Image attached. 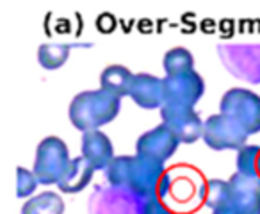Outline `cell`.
Listing matches in <instances>:
<instances>
[{"instance_id": "cell-3", "label": "cell", "mask_w": 260, "mask_h": 214, "mask_svg": "<svg viewBox=\"0 0 260 214\" xmlns=\"http://www.w3.org/2000/svg\"><path fill=\"white\" fill-rule=\"evenodd\" d=\"M68 145L57 136H47L36 146L34 168L40 184H57L70 164Z\"/></svg>"}, {"instance_id": "cell-2", "label": "cell", "mask_w": 260, "mask_h": 214, "mask_svg": "<svg viewBox=\"0 0 260 214\" xmlns=\"http://www.w3.org/2000/svg\"><path fill=\"white\" fill-rule=\"evenodd\" d=\"M121 107V98L112 97L104 89L82 91L70 102L68 118L80 132L100 131V127L114 121Z\"/></svg>"}, {"instance_id": "cell-10", "label": "cell", "mask_w": 260, "mask_h": 214, "mask_svg": "<svg viewBox=\"0 0 260 214\" xmlns=\"http://www.w3.org/2000/svg\"><path fill=\"white\" fill-rule=\"evenodd\" d=\"M162 82L166 104L194 107L205 93L203 77L196 70H189V72L177 73V75H166Z\"/></svg>"}, {"instance_id": "cell-11", "label": "cell", "mask_w": 260, "mask_h": 214, "mask_svg": "<svg viewBox=\"0 0 260 214\" xmlns=\"http://www.w3.org/2000/svg\"><path fill=\"white\" fill-rule=\"evenodd\" d=\"M178 145H180V141L177 136L166 125L160 124L139 136L138 143H136V154L164 164L177 152Z\"/></svg>"}, {"instance_id": "cell-20", "label": "cell", "mask_w": 260, "mask_h": 214, "mask_svg": "<svg viewBox=\"0 0 260 214\" xmlns=\"http://www.w3.org/2000/svg\"><path fill=\"white\" fill-rule=\"evenodd\" d=\"M237 171L248 177H260V146L246 145L237 150Z\"/></svg>"}, {"instance_id": "cell-16", "label": "cell", "mask_w": 260, "mask_h": 214, "mask_svg": "<svg viewBox=\"0 0 260 214\" xmlns=\"http://www.w3.org/2000/svg\"><path fill=\"white\" fill-rule=\"evenodd\" d=\"M64 200L54 191H45L36 196H30L22 205V214H62Z\"/></svg>"}, {"instance_id": "cell-15", "label": "cell", "mask_w": 260, "mask_h": 214, "mask_svg": "<svg viewBox=\"0 0 260 214\" xmlns=\"http://www.w3.org/2000/svg\"><path fill=\"white\" fill-rule=\"evenodd\" d=\"M136 73L130 72L123 65H109L100 73V89L107 91L112 97H126L130 93V86L134 80Z\"/></svg>"}, {"instance_id": "cell-19", "label": "cell", "mask_w": 260, "mask_h": 214, "mask_svg": "<svg viewBox=\"0 0 260 214\" xmlns=\"http://www.w3.org/2000/svg\"><path fill=\"white\" fill-rule=\"evenodd\" d=\"M205 203L212 209V212H226L228 207V180L212 178L207 182Z\"/></svg>"}, {"instance_id": "cell-5", "label": "cell", "mask_w": 260, "mask_h": 214, "mask_svg": "<svg viewBox=\"0 0 260 214\" xmlns=\"http://www.w3.org/2000/svg\"><path fill=\"white\" fill-rule=\"evenodd\" d=\"M217 55L234 77L251 84L260 82V43H221Z\"/></svg>"}, {"instance_id": "cell-17", "label": "cell", "mask_w": 260, "mask_h": 214, "mask_svg": "<svg viewBox=\"0 0 260 214\" xmlns=\"http://www.w3.org/2000/svg\"><path fill=\"white\" fill-rule=\"evenodd\" d=\"M72 47L66 43H43L38 47V63L45 70H59L68 61Z\"/></svg>"}, {"instance_id": "cell-13", "label": "cell", "mask_w": 260, "mask_h": 214, "mask_svg": "<svg viewBox=\"0 0 260 214\" xmlns=\"http://www.w3.org/2000/svg\"><path fill=\"white\" fill-rule=\"evenodd\" d=\"M80 150H82V157H86L93 164L94 170H107L109 164L114 161V146L107 134H104L102 131L84 132Z\"/></svg>"}, {"instance_id": "cell-22", "label": "cell", "mask_w": 260, "mask_h": 214, "mask_svg": "<svg viewBox=\"0 0 260 214\" xmlns=\"http://www.w3.org/2000/svg\"><path fill=\"white\" fill-rule=\"evenodd\" d=\"M145 214H175V212L162 202V198L152 196V198H146Z\"/></svg>"}, {"instance_id": "cell-6", "label": "cell", "mask_w": 260, "mask_h": 214, "mask_svg": "<svg viewBox=\"0 0 260 214\" xmlns=\"http://www.w3.org/2000/svg\"><path fill=\"white\" fill-rule=\"evenodd\" d=\"M146 198L126 188L98 186L89 198V214H145Z\"/></svg>"}, {"instance_id": "cell-4", "label": "cell", "mask_w": 260, "mask_h": 214, "mask_svg": "<svg viewBox=\"0 0 260 214\" xmlns=\"http://www.w3.org/2000/svg\"><path fill=\"white\" fill-rule=\"evenodd\" d=\"M219 113L234 118L251 136L260 132V95L246 87H232L221 97Z\"/></svg>"}, {"instance_id": "cell-7", "label": "cell", "mask_w": 260, "mask_h": 214, "mask_svg": "<svg viewBox=\"0 0 260 214\" xmlns=\"http://www.w3.org/2000/svg\"><path fill=\"white\" fill-rule=\"evenodd\" d=\"M202 139L212 150H241L246 146L248 134L246 131L234 120L223 113L210 114L203 124Z\"/></svg>"}, {"instance_id": "cell-1", "label": "cell", "mask_w": 260, "mask_h": 214, "mask_svg": "<svg viewBox=\"0 0 260 214\" xmlns=\"http://www.w3.org/2000/svg\"><path fill=\"white\" fill-rule=\"evenodd\" d=\"M109 184L126 188L143 198H162L171 188L162 163L141 156H118L105 170Z\"/></svg>"}, {"instance_id": "cell-14", "label": "cell", "mask_w": 260, "mask_h": 214, "mask_svg": "<svg viewBox=\"0 0 260 214\" xmlns=\"http://www.w3.org/2000/svg\"><path fill=\"white\" fill-rule=\"evenodd\" d=\"M94 166L86 159V157H73L70 161L68 168H66L64 175L61 177V180L57 182V188L62 193H68V195H75L80 193L89 186L91 178L94 173Z\"/></svg>"}, {"instance_id": "cell-18", "label": "cell", "mask_w": 260, "mask_h": 214, "mask_svg": "<svg viewBox=\"0 0 260 214\" xmlns=\"http://www.w3.org/2000/svg\"><path fill=\"white\" fill-rule=\"evenodd\" d=\"M162 66L166 75H177V73L194 70V57L185 47H175L164 54Z\"/></svg>"}, {"instance_id": "cell-8", "label": "cell", "mask_w": 260, "mask_h": 214, "mask_svg": "<svg viewBox=\"0 0 260 214\" xmlns=\"http://www.w3.org/2000/svg\"><path fill=\"white\" fill-rule=\"evenodd\" d=\"M162 124L173 132L180 143L191 145L203 136V124L194 107L177 104H164L160 109Z\"/></svg>"}, {"instance_id": "cell-9", "label": "cell", "mask_w": 260, "mask_h": 214, "mask_svg": "<svg viewBox=\"0 0 260 214\" xmlns=\"http://www.w3.org/2000/svg\"><path fill=\"white\" fill-rule=\"evenodd\" d=\"M226 214H260V177L235 171L228 178Z\"/></svg>"}, {"instance_id": "cell-12", "label": "cell", "mask_w": 260, "mask_h": 214, "mask_svg": "<svg viewBox=\"0 0 260 214\" xmlns=\"http://www.w3.org/2000/svg\"><path fill=\"white\" fill-rule=\"evenodd\" d=\"M128 97L143 109H162V105L166 104L162 79L152 73H136Z\"/></svg>"}, {"instance_id": "cell-21", "label": "cell", "mask_w": 260, "mask_h": 214, "mask_svg": "<svg viewBox=\"0 0 260 214\" xmlns=\"http://www.w3.org/2000/svg\"><path fill=\"white\" fill-rule=\"evenodd\" d=\"M38 184H40V180L32 170H27L22 166L16 168V196L18 198L29 200L32 193L36 191Z\"/></svg>"}, {"instance_id": "cell-23", "label": "cell", "mask_w": 260, "mask_h": 214, "mask_svg": "<svg viewBox=\"0 0 260 214\" xmlns=\"http://www.w3.org/2000/svg\"><path fill=\"white\" fill-rule=\"evenodd\" d=\"M212 214H226V212H212Z\"/></svg>"}]
</instances>
